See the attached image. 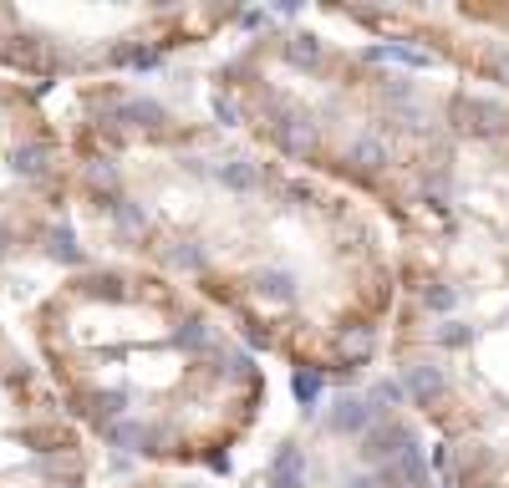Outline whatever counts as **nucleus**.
Masks as SVG:
<instances>
[{"instance_id":"1","label":"nucleus","mask_w":509,"mask_h":488,"mask_svg":"<svg viewBox=\"0 0 509 488\" xmlns=\"http://www.w3.org/2000/svg\"><path fill=\"white\" fill-rule=\"evenodd\" d=\"M56 123L97 260L194 290L301 377L351 387L382 362L393 239L367 204L143 81L72 87Z\"/></svg>"},{"instance_id":"2","label":"nucleus","mask_w":509,"mask_h":488,"mask_svg":"<svg viewBox=\"0 0 509 488\" xmlns=\"http://www.w3.org/2000/svg\"><path fill=\"white\" fill-rule=\"evenodd\" d=\"M204 112L351 193L393 244H433L509 214V97L311 16L235 41L209 66Z\"/></svg>"},{"instance_id":"3","label":"nucleus","mask_w":509,"mask_h":488,"mask_svg":"<svg viewBox=\"0 0 509 488\" xmlns=\"http://www.w3.org/2000/svg\"><path fill=\"white\" fill-rule=\"evenodd\" d=\"M26 351L82 438L148 473H214L271 407L265 362L214 305L123 260H82L31 300Z\"/></svg>"},{"instance_id":"4","label":"nucleus","mask_w":509,"mask_h":488,"mask_svg":"<svg viewBox=\"0 0 509 488\" xmlns=\"http://www.w3.org/2000/svg\"><path fill=\"white\" fill-rule=\"evenodd\" d=\"M387 372L438 442L509 438V214L393 244Z\"/></svg>"},{"instance_id":"5","label":"nucleus","mask_w":509,"mask_h":488,"mask_svg":"<svg viewBox=\"0 0 509 488\" xmlns=\"http://www.w3.org/2000/svg\"><path fill=\"white\" fill-rule=\"evenodd\" d=\"M245 11L214 0H92V5H0V77L26 87L133 81L174 56L204 51L235 31Z\"/></svg>"},{"instance_id":"6","label":"nucleus","mask_w":509,"mask_h":488,"mask_svg":"<svg viewBox=\"0 0 509 488\" xmlns=\"http://www.w3.org/2000/svg\"><path fill=\"white\" fill-rule=\"evenodd\" d=\"M82 265L72 158L47 97L0 77V270Z\"/></svg>"},{"instance_id":"7","label":"nucleus","mask_w":509,"mask_h":488,"mask_svg":"<svg viewBox=\"0 0 509 488\" xmlns=\"http://www.w3.org/2000/svg\"><path fill=\"white\" fill-rule=\"evenodd\" d=\"M311 21L372 47L428 56L438 72L509 97V0L505 5H311Z\"/></svg>"},{"instance_id":"8","label":"nucleus","mask_w":509,"mask_h":488,"mask_svg":"<svg viewBox=\"0 0 509 488\" xmlns=\"http://www.w3.org/2000/svg\"><path fill=\"white\" fill-rule=\"evenodd\" d=\"M97 453L62 412L36 356L0 321V488H92Z\"/></svg>"},{"instance_id":"9","label":"nucleus","mask_w":509,"mask_h":488,"mask_svg":"<svg viewBox=\"0 0 509 488\" xmlns=\"http://www.w3.org/2000/svg\"><path fill=\"white\" fill-rule=\"evenodd\" d=\"M444 468L453 488H509V438L444 442Z\"/></svg>"},{"instance_id":"10","label":"nucleus","mask_w":509,"mask_h":488,"mask_svg":"<svg viewBox=\"0 0 509 488\" xmlns=\"http://www.w3.org/2000/svg\"><path fill=\"white\" fill-rule=\"evenodd\" d=\"M112 488H214L209 478H199V473H133V478H123V484Z\"/></svg>"}]
</instances>
